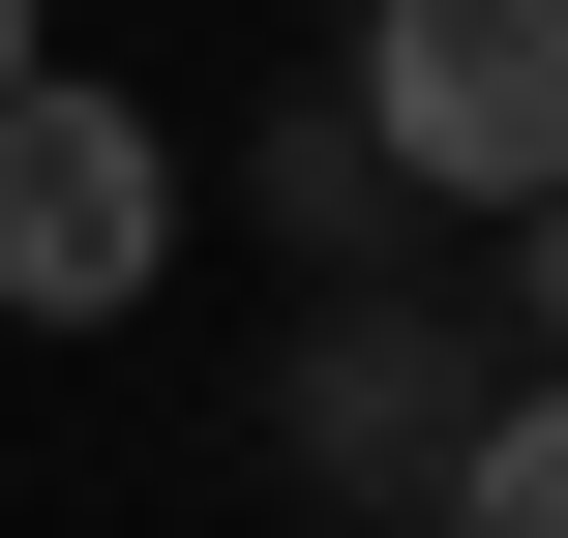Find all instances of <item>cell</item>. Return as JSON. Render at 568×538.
<instances>
[{
	"label": "cell",
	"instance_id": "cell-1",
	"mask_svg": "<svg viewBox=\"0 0 568 538\" xmlns=\"http://www.w3.org/2000/svg\"><path fill=\"white\" fill-rule=\"evenodd\" d=\"M359 150L419 210H539L568 180V0H359Z\"/></svg>",
	"mask_w": 568,
	"mask_h": 538
},
{
	"label": "cell",
	"instance_id": "cell-2",
	"mask_svg": "<svg viewBox=\"0 0 568 538\" xmlns=\"http://www.w3.org/2000/svg\"><path fill=\"white\" fill-rule=\"evenodd\" d=\"M150 270H180V150L30 60V90H0V329H120Z\"/></svg>",
	"mask_w": 568,
	"mask_h": 538
},
{
	"label": "cell",
	"instance_id": "cell-3",
	"mask_svg": "<svg viewBox=\"0 0 568 538\" xmlns=\"http://www.w3.org/2000/svg\"><path fill=\"white\" fill-rule=\"evenodd\" d=\"M449 538H568V389H479L449 419Z\"/></svg>",
	"mask_w": 568,
	"mask_h": 538
},
{
	"label": "cell",
	"instance_id": "cell-4",
	"mask_svg": "<svg viewBox=\"0 0 568 538\" xmlns=\"http://www.w3.org/2000/svg\"><path fill=\"white\" fill-rule=\"evenodd\" d=\"M509 300H539V389H568V180L509 210Z\"/></svg>",
	"mask_w": 568,
	"mask_h": 538
},
{
	"label": "cell",
	"instance_id": "cell-5",
	"mask_svg": "<svg viewBox=\"0 0 568 538\" xmlns=\"http://www.w3.org/2000/svg\"><path fill=\"white\" fill-rule=\"evenodd\" d=\"M0 90H30V0H0Z\"/></svg>",
	"mask_w": 568,
	"mask_h": 538
}]
</instances>
